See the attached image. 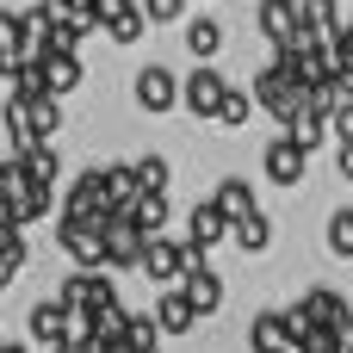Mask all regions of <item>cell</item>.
I'll list each match as a JSON object with an SVG mask.
<instances>
[{
  "label": "cell",
  "mask_w": 353,
  "mask_h": 353,
  "mask_svg": "<svg viewBox=\"0 0 353 353\" xmlns=\"http://www.w3.org/2000/svg\"><path fill=\"white\" fill-rule=\"evenodd\" d=\"M353 323L347 298L335 292V285H310V292H298V304H292V329H298V341L304 335H341Z\"/></svg>",
  "instance_id": "cell-1"
},
{
  "label": "cell",
  "mask_w": 353,
  "mask_h": 353,
  "mask_svg": "<svg viewBox=\"0 0 353 353\" xmlns=\"http://www.w3.org/2000/svg\"><path fill=\"white\" fill-rule=\"evenodd\" d=\"M56 242L74 254V267H81V273H99V267H112V230H99V223L56 217Z\"/></svg>",
  "instance_id": "cell-2"
},
{
  "label": "cell",
  "mask_w": 353,
  "mask_h": 353,
  "mask_svg": "<svg viewBox=\"0 0 353 353\" xmlns=\"http://www.w3.org/2000/svg\"><path fill=\"white\" fill-rule=\"evenodd\" d=\"M254 99H261L273 118H285V130L310 112V87H298V81L279 74V68H261V74H254Z\"/></svg>",
  "instance_id": "cell-3"
},
{
  "label": "cell",
  "mask_w": 353,
  "mask_h": 353,
  "mask_svg": "<svg viewBox=\"0 0 353 353\" xmlns=\"http://www.w3.org/2000/svg\"><path fill=\"white\" fill-rule=\"evenodd\" d=\"M56 304H68V310H105V304H118V285L105 279V273H68L62 285H56Z\"/></svg>",
  "instance_id": "cell-4"
},
{
  "label": "cell",
  "mask_w": 353,
  "mask_h": 353,
  "mask_svg": "<svg viewBox=\"0 0 353 353\" xmlns=\"http://www.w3.org/2000/svg\"><path fill=\"white\" fill-rule=\"evenodd\" d=\"M248 353H304L298 329H292V310H261L248 323Z\"/></svg>",
  "instance_id": "cell-5"
},
{
  "label": "cell",
  "mask_w": 353,
  "mask_h": 353,
  "mask_svg": "<svg viewBox=\"0 0 353 353\" xmlns=\"http://www.w3.org/2000/svg\"><path fill=\"white\" fill-rule=\"evenodd\" d=\"M223 99H230V81H223L217 68H192V74H186L180 105H186L192 118H223Z\"/></svg>",
  "instance_id": "cell-6"
},
{
  "label": "cell",
  "mask_w": 353,
  "mask_h": 353,
  "mask_svg": "<svg viewBox=\"0 0 353 353\" xmlns=\"http://www.w3.org/2000/svg\"><path fill=\"white\" fill-rule=\"evenodd\" d=\"M236 236V223L223 217V205L217 199H205V205H192V217H186V242L199 248V254H211L217 242H230Z\"/></svg>",
  "instance_id": "cell-7"
},
{
  "label": "cell",
  "mask_w": 353,
  "mask_h": 353,
  "mask_svg": "<svg viewBox=\"0 0 353 353\" xmlns=\"http://www.w3.org/2000/svg\"><path fill=\"white\" fill-rule=\"evenodd\" d=\"M180 93H186V81H174L161 62H149V68L137 74V105H143V112H168V105H180Z\"/></svg>",
  "instance_id": "cell-8"
},
{
  "label": "cell",
  "mask_w": 353,
  "mask_h": 353,
  "mask_svg": "<svg viewBox=\"0 0 353 353\" xmlns=\"http://www.w3.org/2000/svg\"><path fill=\"white\" fill-rule=\"evenodd\" d=\"M304 168H310V155H304L292 137L267 143V180H273V186H298V180H304Z\"/></svg>",
  "instance_id": "cell-9"
},
{
  "label": "cell",
  "mask_w": 353,
  "mask_h": 353,
  "mask_svg": "<svg viewBox=\"0 0 353 353\" xmlns=\"http://www.w3.org/2000/svg\"><path fill=\"white\" fill-rule=\"evenodd\" d=\"M186 50H192V62H199V68H211V56L223 50V25H217L211 12L186 19Z\"/></svg>",
  "instance_id": "cell-10"
},
{
  "label": "cell",
  "mask_w": 353,
  "mask_h": 353,
  "mask_svg": "<svg viewBox=\"0 0 353 353\" xmlns=\"http://www.w3.org/2000/svg\"><path fill=\"white\" fill-rule=\"evenodd\" d=\"M155 323H161L168 335H186V329L199 323V304L186 298V285H180V292H161V298H155Z\"/></svg>",
  "instance_id": "cell-11"
},
{
  "label": "cell",
  "mask_w": 353,
  "mask_h": 353,
  "mask_svg": "<svg viewBox=\"0 0 353 353\" xmlns=\"http://www.w3.org/2000/svg\"><path fill=\"white\" fill-rule=\"evenodd\" d=\"M31 341H50V347H62V341H68V304H56V298L31 304Z\"/></svg>",
  "instance_id": "cell-12"
},
{
  "label": "cell",
  "mask_w": 353,
  "mask_h": 353,
  "mask_svg": "<svg viewBox=\"0 0 353 353\" xmlns=\"http://www.w3.org/2000/svg\"><path fill=\"white\" fill-rule=\"evenodd\" d=\"M261 31L273 37V50L279 43H292L304 25H298V0H261Z\"/></svg>",
  "instance_id": "cell-13"
},
{
  "label": "cell",
  "mask_w": 353,
  "mask_h": 353,
  "mask_svg": "<svg viewBox=\"0 0 353 353\" xmlns=\"http://www.w3.org/2000/svg\"><path fill=\"white\" fill-rule=\"evenodd\" d=\"M50 6H56V0H50ZM81 37H87V25H81V19H68V12L56 6V19H50V31H43V50H37V56H74V43H81Z\"/></svg>",
  "instance_id": "cell-14"
},
{
  "label": "cell",
  "mask_w": 353,
  "mask_h": 353,
  "mask_svg": "<svg viewBox=\"0 0 353 353\" xmlns=\"http://www.w3.org/2000/svg\"><path fill=\"white\" fill-rule=\"evenodd\" d=\"M298 25H304L298 37H323L329 43L341 31V12H335V0H298Z\"/></svg>",
  "instance_id": "cell-15"
},
{
  "label": "cell",
  "mask_w": 353,
  "mask_h": 353,
  "mask_svg": "<svg viewBox=\"0 0 353 353\" xmlns=\"http://www.w3.org/2000/svg\"><path fill=\"white\" fill-rule=\"evenodd\" d=\"M211 199L223 205V217H230V223H242V217H254V211H261V205H254V186H248L242 174H230V180H223Z\"/></svg>",
  "instance_id": "cell-16"
},
{
  "label": "cell",
  "mask_w": 353,
  "mask_h": 353,
  "mask_svg": "<svg viewBox=\"0 0 353 353\" xmlns=\"http://www.w3.org/2000/svg\"><path fill=\"white\" fill-rule=\"evenodd\" d=\"M186 298H192V304H199V316H211V310H223V279H217V273H211V261H205V267H192V273H186Z\"/></svg>",
  "instance_id": "cell-17"
},
{
  "label": "cell",
  "mask_w": 353,
  "mask_h": 353,
  "mask_svg": "<svg viewBox=\"0 0 353 353\" xmlns=\"http://www.w3.org/2000/svg\"><path fill=\"white\" fill-rule=\"evenodd\" d=\"M50 205H56V192H43V186H25V192H12V199H6V211H12V230H25V223L50 217Z\"/></svg>",
  "instance_id": "cell-18"
},
{
  "label": "cell",
  "mask_w": 353,
  "mask_h": 353,
  "mask_svg": "<svg viewBox=\"0 0 353 353\" xmlns=\"http://www.w3.org/2000/svg\"><path fill=\"white\" fill-rule=\"evenodd\" d=\"M25 180L43 186V192H56V180H62V155H56L50 143H37V149L25 155Z\"/></svg>",
  "instance_id": "cell-19"
},
{
  "label": "cell",
  "mask_w": 353,
  "mask_h": 353,
  "mask_svg": "<svg viewBox=\"0 0 353 353\" xmlns=\"http://www.w3.org/2000/svg\"><path fill=\"white\" fill-rule=\"evenodd\" d=\"M105 186H112V211H137V199H143L137 161H130V168H105Z\"/></svg>",
  "instance_id": "cell-20"
},
{
  "label": "cell",
  "mask_w": 353,
  "mask_h": 353,
  "mask_svg": "<svg viewBox=\"0 0 353 353\" xmlns=\"http://www.w3.org/2000/svg\"><path fill=\"white\" fill-rule=\"evenodd\" d=\"M130 223L155 242V236H161V223H168V192H143V199H137V211H130Z\"/></svg>",
  "instance_id": "cell-21"
},
{
  "label": "cell",
  "mask_w": 353,
  "mask_h": 353,
  "mask_svg": "<svg viewBox=\"0 0 353 353\" xmlns=\"http://www.w3.org/2000/svg\"><path fill=\"white\" fill-rule=\"evenodd\" d=\"M43 81H50V99L56 93H74L81 87V62L74 56H43Z\"/></svg>",
  "instance_id": "cell-22"
},
{
  "label": "cell",
  "mask_w": 353,
  "mask_h": 353,
  "mask_svg": "<svg viewBox=\"0 0 353 353\" xmlns=\"http://www.w3.org/2000/svg\"><path fill=\"white\" fill-rule=\"evenodd\" d=\"M230 242H236V248H242V254H261V248H267V242H273V223H267V211H254V217H242V223H236V236H230Z\"/></svg>",
  "instance_id": "cell-23"
},
{
  "label": "cell",
  "mask_w": 353,
  "mask_h": 353,
  "mask_svg": "<svg viewBox=\"0 0 353 353\" xmlns=\"http://www.w3.org/2000/svg\"><path fill=\"white\" fill-rule=\"evenodd\" d=\"M285 137H292V143H298V149L310 155V149H316L323 137H335V130H329V118H323V112H304V118H298V124H292Z\"/></svg>",
  "instance_id": "cell-24"
},
{
  "label": "cell",
  "mask_w": 353,
  "mask_h": 353,
  "mask_svg": "<svg viewBox=\"0 0 353 353\" xmlns=\"http://www.w3.org/2000/svg\"><path fill=\"white\" fill-rule=\"evenodd\" d=\"M25 118H31L37 143H50V137L62 130V105H56V99H37V105H25Z\"/></svg>",
  "instance_id": "cell-25"
},
{
  "label": "cell",
  "mask_w": 353,
  "mask_h": 353,
  "mask_svg": "<svg viewBox=\"0 0 353 353\" xmlns=\"http://www.w3.org/2000/svg\"><path fill=\"white\" fill-rule=\"evenodd\" d=\"M329 254L353 261V205H341V211L329 217Z\"/></svg>",
  "instance_id": "cell-26"
},
{
  "label": "cell",
  "mask_w": 353,
  "mask_h": 353,
  "mask_svg": "<svg viewBox=\"0 0 353 353\" xmlns=\"http://www.w3.org/2000/svg\"><path fill=\"white\" fill-rule=\"evenodd\" d=\"M143 25H149V19H143V6H137V12H124V19H112V25H105V37H112V43H137V37H143Z\"/></svg>",
  "instance_id": "cell-27"
},
{
  "label": "cell",
  "mask_w": 353,
  "mask_h": 353,
  "mask_svg": "<svg viewBox=\"0 0 353 353\" xmlns=\"http://www.w3.org/2000/svg\"><path fill=\"white\" fill-rule=\"evenodd\" d=\"M137 180H143V192H168V161L161 155H143L137 161Z\"/></svg>",
  "instance_id": "cell-28"
},
{
  "label": "cell",
  "mask_w": 353,
  "mask_h": 353,
  "mask_svg": "<svg viewBox=\"0 0 353 353\" xmlns=\"http://www.w3.org/2000/svg\"><path fill=\"white\" fill-rule=\"evenodd\" d=\"M254 105H261L254 93H236V87H230V99H223V124H248V118H254Z\"/></svg>",
  "instance_id": "cell-29"
},
{
  "label": "cell",
  "mask_w": 353,
  "mask_h": 353,
  "mask_svg": "<svg viewBox=\"0 0 353 353\" xmlns=\"http://www.w3.org/2000/svg\"><path fill=\"white\" fill-rule=\"evenodd\" d=\"M25 267V230H6V261H0V279H19Z\"/></svg>",
  "instance_id": "cell-30"
},
{
  "label": "cell",
  "mask_w": 353,
  "mask_h": 353,
  "mask_svg": "<svg viewBox=\"0 0 353 353\" xmlns=\"http://www.w3.org/2000/svg\"><path fill=\"white\" fill-rule=\"evenodd\" d=\"M329 56H335V68H341V74H353V19L329 37Z\"/></svg>",
  "instance_id": "cell-31"
},
{
  "label": "cell",
  "mask_w": 353,
  "mask_h": 353,
  "mask_svg": "<svg viewBox=\"0 0 353 353\" xmlns=\"http://www.w3.org/2000/svg\"><path fill=\"white\" fill-rule=\"evenodd\" d=\"M186 12V0H143V19L149 25H168V19H180Z\"/></svg>",
  "instance_id": "cell-32"
},
{
  "label": "cell",
  "mask_w": 353,
  "mask_h": 353,
  "mask_svg": "<svg viewBox=\"0 0 353 353\" xmlns=\"http://www.w3.org/2000/svg\"><path fill=\"white\" fill-rule=\"evenodd\" d=\"M329 130H335V149H353V105H341L329 118Z\"/></svg>",
  "instance_id": "cell-33"
},
{
  "label": "cell",
  "mask_w": 353,
  "mask_h": 353,
  "mask_svg": "<svg viewBox=\"0 0 353 353\" xmlns=\"http://www.w3.org/2000/svg\"><path fill=\"white\" fill-rule=\"evenodd\" d=\"M143 0H99V31L112 25V19H124V12H137Z\"/></svg>",
  "instance_id": "cell-34"
},
{
  "label": "cell",
  "mask_w": 353,
  "mask_h": 353,
  "mask_svg": "<svg viewBox=\"0 0 353 353\" xmlns=\"http://www.w3.org/2000/svg\"><path fill=\"white\" fill-rule=\"evenodd\" d=\"M335 168H341V180H353V149H335Z\"/></svg>",
  "instance_id": "cell-35"
},
{
  "label": "cell",
  "mask_w": 353,
  "mask_h": 353,
  "mask_svg": "<svg viewBox=\"0 0 353 353\" xmlns=\"http://www.w3.org/2000/svg\"><path fill=\"white\" fill-rule=\"evenodd\" d=\"M56 353H99V347H93V341H62Z\"/></svg>",
  "instance_id": "cell-36"
},
{
  "label": "cell",
  "mask_w": 353,
  "mask_h": 353,
  "mask_svg": "<svg viewBox=\"0 0 353 353\" xmlns=\"http://www.w3.org/2000/svg\"><path fill=\"white\" fill-rule=\"evenodd\" d=\"M335 353H353V323L341 329V335H335Z\"/></svg>",
  "instance_id": "cell-37"
},
{
  "label": "cell",
  "mask_w": 353,
  "mask_h": 353,
  "mask_svg": "<svg viewBox=\"0 0 353 353\" xmlns=\"http://www.w3.org/2000/svg\"><path fill=\"white\" fill-rule=\"evenodd\" d=\"M0 353H25V341H6V347H0Z\"/></svg>",
  "instance_id": "cell-38"
},
{
  "label": "cell",
  "mask_w": 353,
  "mask_h": 353,
  "mask_svg": "<svg viewBox=\"0 0 353 353\" xmlns=\"http://www.w3.org/2000/svg\"><path fill=\"white\" fill-rule=\"evenodd\" d=\"M99 353H130V347H99Z\"/></svg>",
  "instance_id": "cell-39"
},
{
  "label": "cell",
  "mask_w": 353,
  "mask_h": 353,
  "mask_svg": "<svg viewBox=\"0 0 353 353\" xmlns=\"http://www.w3.org/2000/svg\"><path fill=\"white\" fill-rule=\"evenodd\" d=\"M155 353H161V347H155Z\"/></svg>",
  "instance_id": "cell-40"
}]
</instances>
